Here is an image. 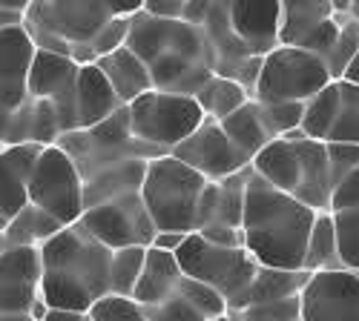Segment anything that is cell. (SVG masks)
I'll return each mask as SVG.
<instances>
[{
    "label": "cell",
    "instance_id": "obj_1",
    "mask_svg": "<svg viewBox=\"0 0 359 321\" xmlns=\"http://www.w3.org/2000/svg\"><path fill=\"white\" fill-rule=\"evenodd\" d=\"M313 218H316L313 210L273 190L271 184H264L250 169L245 215H242V238L248 255L259 267L302 270Z\"/></svg>",
    "mask_w": 359,
    "mask_h": 321
},
{
    "label": "cell",
    "instance_id": "obj_2",
    "mask_svg": "<svg viewBox=\"0 0 359 321\" xmlns=\"http://www.w3.org/2000/svg\"><path fill=\"white\" fill-rule=\"evenodd\" d=\"M109 250L72 224L41 247V299L49 310L86 313L109 293Z\"/></svg>",
    "mask_w": 359,
    "mask_h": 321
},
{
    "label": "cell",
    "instance_id": "obj_3",
    "mask_svg": "<svg viewBox=\"0 0 359 321\" xmlns=\"http://www.w3.org/2000/svg\"><path fill=\"white\" fill-rule=\"evenodd\" d=\"M153 78V90L170 92L187 69L207 64L213 69V52L207 49L204 32L182 20H158L144 12L130 17V35L124 43Z\"/></svg>",
    "mask_w": 359,
    "mask_h": 321
},
{
    "label": "cell",
    "instance_id": "obj_4",
    "mask_svg": "<svg viewBox=\"0 0 359 321\" xmlns=\"http://www.w3.org/2000/svg\"><path fill=\"white\" fill-rule=\"evenodd\" d=\"M253 175L273 190L296 198L313 213H327L334 181L327 166L325 143L319 141H285L276 138L250 161Z\"/></svg>",
    "mask_w": 359,
    "mask_h": 321
},
{
    "label": "cell",
    "instance_id": "obj_5",
    "mask_svg": "<svg viewBox=\"0 0 359 321\" xmlns=\"http://www.w3.org/2000/svg\"><path fill=\"white\" fill-rule=\"evenodd\" d=\"M112 20L109 0L104 3H29L23 29L35 49L72 57L78 66L93 64L89 43Z\"/></svg>",
    "mask_w": 359,
    "mask_h": 321
},
{
    "label": "cell",
    "instance_id": "obj_6",
    "mask_svg": "<svg viewBox=\"0 0 359 321\" xmlns=\"http://www.w3.org/2000/svg\"><path fill=\"white\" fill-rule=\"evenodd\" d=\"M204 178L172 155H158L147 164L141 201L153 218L156 232H196V207Z\"/></svg>",
    "mask_w": 359,
    "mask_h": 321
},
{
    "label": "cell",
    "instance_id": "obj_7",
    "mask_svg": "<svg viewBox=\"0 0 359 321\" xmlns=\"http://www.w3.org/2000/svg\"><path fill=\"white\" fill-rule=\"evenodd\" d=\"M331 80V72L316 55L296 49V46H276L262 57V69L253 86V101L267 104H305L316 92H322Z\"/></svg>",
    "mask_w": 359,
    "mask_h": 321
},
{
    "label": "cell",
    "instance_id": "obj_8",
    "mask_svg": "<svg viewBox=\"0 0 359 321\" xmlns=\"http://www.w3.org/2000/svg\"><path fill=\"white\" fill-rule=\"evenodd\" d=\"M127 109L133 138L164 155H170V150H175L178 143L187 141L204 124V115L196 98H182L158 90L144 92Z\"/></svg>",
    "mask_w": 359,
    "mask_h": 321
},
{
    "label": "cell",
    "instance_id": "obj_9",
    "mask_svg": "<svg viewBox=\"0 0 359 321\" xmlns=\"http://www.w3.org/2000/svg\"><path fill=\"white\" fill-rule=\"evenodd\" d=\"M175 261L187 278L213 287L227 301V307L233 299H238L245 293L248 284L256 276V270H259V264L248 255L245 247H238V250L213 247L201 236H196V232H190L184 238V244L175 250Z\"/></svg>",
    "mask_w": 359,
    "mask_h": 321
},
{
    "label": "cell",
    "instance_id": "obj_10",
    "mask_svg": "<svg viewBox=\"0 0 359 321\" xmlns=\"http://www.w3.org/2000/svg\"><path fill=\"white\" fill-rule=\"evenodd\" d=\"M29 204L57 224L72 227L83 215V178L78 166L57 147H43L29 178Z\"/></svg>",
    "mask_w": 359,
    "mask_h": 321
},
{
    "label": "cell",
    "instance_id": "obj_11",
    "mask_svg": "<svg viewBox=\"0 0 359 321\" xmlns=\"http://www.w3.org/2000/svg\"><path fill=\"white\" fill-rule=\"evenodd\" d=\"M78 227L109 252L127 250V247L149 250V244L156 238L153 218H149L138 192L98 204L93 210H83V215L78 218Z\"/></svg>",
    "mask_w": 359,
    "mask_h": 321
},
{
    "label": "cell",
    "instance_id": "obj_12",
    "mask_svg": "<svg viewBox=\"0 0 359 321\" xmlns=\"http://www.w3.org/2000/svg\"><path fill=\"white\" fill-rule=\"evenodd\" d=\"M299 321H359V273H313L299 293Z\"/></svg>",
    "mask_w": 359,
    "mask_h": 321
},
{
    "label": "cell",
    "instance_id": "obj_13",
    "mask_svg": "<svg viewBox=\"0 0 359 321\" xmlns=\"http://www.w3.org/2000/svg\"><path fill=\"white\" fill-rule=\"evenodd\" d=\"M170 155L190 166L193 172H198L204 181H216V184L250 166V161L233 147L216 121H204L187 141L170 150Z\"/></svg>",
    "mask_w": 359,
    "mask_h": 321
},
{
    "label": "cell",
    "instance_id": "obj_14",
    "mask_svg": "<svg viewBox=\"0 0 359 321\" xmlns=\"http://www.w3.org/2000/svg\"><path fill=\"white\" fill-rule=\"evenodd\" d=\"M41 299V250H0V313L29 315Z\"/></svg>",
    "mask_w": 359,
    "mask_h": 321
},
{
    "label": "cell",
    "instance_id": "obj_15",
    "mask_svg": "<svg viewBox=\"0 0 359 321\" xmlns=\"http://www.w3.org/2000/svg\"><path fill=\"white\" fill-rule=\"evenodd\" d=\"M35 57V43L23 23L0 29V106L18 112L26 95V78Z\"/></svg>",
    "mask_w": 359,
    "mask_h": 321
},
{
    "label": "cell",
    "instance_id": "obj_16",
    "mask_svg": "<svg viewBox=\"0 0 359 321\" xmlns=\"http://www.w3.org/2000/svg\"><path fill=\"white\" fill-rule=\"evenodd\" d=\"M227 17L236 38L248 46L253 57H264L279 46V23H282V3L279 0H242V3H227Z\"/></svg>",
    "mask_w": 359,
    "mask_h": 321
},
{
    "label": "cell",
    "instance_id": "obj_17",
    "mask_svg": "<svg viewBox=\"0 0 359 321\" xmlns=\"http://www.w3.org/2000/svg\"><path fill=\"white\" fill-rule=\"evenodd\" d=\"M41 152L38 143L0 147V232L29 204V178Z\"/></svg>",
    "mask_w": 359,
    "mask_h": 321
},
{
    "label": "cell",
    "instance_id": "obj_18",
    "mask_svg": "<svg viewBox=\"0 0 359 321\" xmlns=\"http://www.w3.org/2000/svg\"><path fill=\"white\" fill-rule=\"evenodd\" d=\"M147 164L149 161L127 158V161L101 166L93 175H86L83 178V210H93V207H98V204L141 192Z\"/></svg>",
    "mask_w": 359,
    "mask_h": 321
},
{
    "label": "cell",
    "instance_id": "obj_19",
    "mask_svg": "<svg viewBox=\"0 0 359 321\" xmlns=\"http://www.w3.org/2000/svg\"><path fill=\"white\" fill-rule=\"evenodd\" d=\"M124 104L115 98L112 86L101 75L95 64L78 66L75 78V112H78V129H93L95 124L107 121L115 109H121Z\"/></svg>",
    "mask_w": 359,
    "mask_h": 321
},
{
    "label": "cell",
    "instance_id": "obj_20",
    "mask_svg": "<svg viewBox=\"0 0 359 321\" xmlns=\"http://www.w3.org/2000/svg\"><path fill=\"white\" fill-rule=\"evenodd\" d=\"M311 273L305 270H271V267H259L253 281L238 299L230 301L233 310H245V307H264V304H279L299 299V293L305 290Z\"/></svg>",
    "mask_w": 359,
    "mask_h": 321
},
{
    "label": "cell",
    "instance_id": "obj_21",
    "mask_svg": "<svg viewBox=\"0 0 359 321\" xmlns=\"http://www.w3.org/2000/svg\"><path fill=\"white\" fill-rule=\"evenodd\" d=\"M184 273L178 267V261L172 252H161V250H147V258H144V267H141V276H138V284L133 290V301L144 310L156 307L161 301H167L170 296H175L178 284H182Z\"/></svg>",
    "mask_w": 359,
    "mask_h": 321
},
{
    "label": "cell",
    "instance_id": "obj_22",
    "mask_svg": "<svg viewBox=\"0 0 359 321\" xmlns=\"http://www.w3.org/2000/svg\"><path fill=\"white\" fill-rule=\"evenodd\" d=\"M95 66L101 69V75L112 86L115 98L121 101L124 106H130L135 98H141L144 92L153 90V78H149L147 66L138 61V57L127 46H121L118 52H112L107 57H98Z\"/></svg>",
    "mask_w": 359,
    "mask_h": 321
},
{
    "label": "cell",
    "instance_id": "obj_23",
    "mask_svg": "<svg viewBox=\"0 0 359 321\" xmlns=\"http://www.w3.org/2000/svg\"><path fill=\"white\" fill-rule=\"evenodd\" d=\"M75 78H78V64L72 57L35 49L29 78H26V95L32 101H52L55 95L69 90Z\"/></svg>",
    "mask_w": 359,
    "mask_h": 321
},
{
    "label": "cell",
    "instance_id": "obj_24",
    "mask_svg": "<svg viewBox=\"0 0 359 321\" xmlns=\"http://www.w3.org/2000/svg\"><path fill=\"white\" fill-rule=\"evenodd\" d=\"M61 229H64V224H57L52 215L32 207V204H26V207L6 224V229L0 232V244H4V250H18V247L41 250Z\"/></svg>",
    "mask_w": 359,
    "mask_h": 321
},
{
    "label": "cell",
    "instance_id": "obj_25",
    "mask_svg": "<svg viewBox=\"0 0 359 321\" xmlns=\"http://www.w3.org/2000/svg\"><path fill=\"white\" fill-rule=\"evenodd\" d=\"M334 15V3H325V0H287L282 3L279 46H299L313 29H319Z\"/></svg>",
    "mask_w": 359,
    "mask_h": 321
},
{
    "label": "cell",
    "instance_id": "obj_26",
    "mask_svg": "<svg viewBox=\"0 0 359 321\" xmlns=\"http://www.w3.org/2000/svg\"><path fill=\"white\" fill-rule=\"evenodd\" d=\"M219 127H222V132L230 138V143L233 147L242 152L248 161H253L267 143H271L273 138L267 135V129H264V124H262V109H259V104L250 98L242 109H236L230 118H224V121H219Z\"/></svg>",
    "mask_w": 359,
    "mask_h": 321
},
{
    "label": "cell",
    "instance_id": "obj_27",
    "mask_svg": "<svg viewBox=\"0 0 359 321\" xmlns=\"http://www.w3.org/2000/svg\"><path fill=\"white\" fill-rule=\"evenodd\" d=\"M250 101V92L245 90L242 83H236L230 78H219L213 75L207 80V86L196 95V104L204 115V121H224L236 109H242Z\"/></svg>",
    "mask_w": 359,
    "mask_h": 321
},
{
    "label": "cell",
    "instance_id": "obj_28",
    "mask_svg": "<svg viewBox=\"0 0 359 321\" xmlns=\"http://www.w3.org/2000/svg\"><path fill=\"white\" fill-rule=\"evenodd\" d=\"M305 273H325V270H342L339 264V247H337V227L331 213H316L308 247H305Z\"/></svg>",
    "mask_w": 359,
    "mask_h": 321
},
{
    "label": "cell",
    "instance_id": "obj_29",
    "mask_svg": "<svg viewBox=\"0 0 359 321\" xmlns=\"http://www.w3.org/2000/svg\"><path fill=\"white\" fill-rule=\"evenodd\" d=\"M337 115H339V80L327 83L322 92H316L311 101H305V112H302L299 129H302V135L308 141L325 143L334 124H337Z\"/></svg>",
    "mask_w": 359,
    "mask_h": 321
},
{
    "label": "cell",
    "instance_id": "obj_30",
    "mask_svg": "<svg viewBox=\"0 0 359 321\" xmlns=\"http://www.w3.org/2000/svg\"><path fill=\"white\" fill-rule=\"evenodd\" d=\"M248 181H250V166L230 175V178L219 181V207H216V221L233 229H242V215H245V195H248Z\"/></svg>",
    "mask_w": 359,
    "mask_h": 321
},
{
    "label": "cell",
    "instance_id": "obj_31",
    "mask_svg": "<svg viewBox=\"0 0 359 321\" xmlns=\"http://www.w3.org/2000/svg\"><path fill=\"white\" fill-rule=\"evenodd\" d=\"M144 258H147V250H144V247L115 250V252L109 255V293H112V296L133 299V290H135V284H138Z\"/></svg>",
    "mask_w": 359,
    "mask_h": 321
},
{
    "label": "cell",
    "instance_id": "obj_32",
    "mask_svg": "<svg viewBox=\"0 0 359 321\" xmlns=\"http://www.w3.org/2000/svg\"><path fill=\"white\" fill-rule=\"evenodd\" d=\"M325 143H351L359 147V90L339 80V115Z\"/></svg>",
    "mask_w": 359,
    "mask_h": 321
},
{
    "label": "cell",
    "instance_id": "obj_33",
    "mask_svg": "<svg viewBox=\"0 0 359 321\" xmlns=\"http://www.w3.org/2000/svg\"><path fill=\"white\" fill-rule=\"evenodd\" d=\"M175 293L182 296L204 321H213V318H222V315L230 313L227 301L216 293L213 287H207V284H201V281H193V278H187V276L182 278V284H178Z\"/></svg>",
    "mask_w": 359,
    "mask_h": 321
},
{
    "label": "cell",
    "instance_id": "obj_34",
    "mask_svg": "<svg viewBox=\"0 0 359 321\" xmlns=\"http://www.w3.org/2000/svg\"><path fill=\"white\" fill-rule=\"evenodd\" d=\"M337 227V247L342 270L359 273V207L345 213H331Z\"/></svg>",
    "mask_w": 359,
    "mask_h": 321
},
{
    "label": "cell",
    "instance_id": "obj_35",
    "mask_svg": "<svg viewBox=\"0 0 359 321\" xmlns=\"http://www.w3.org/2000/svg\"><path fill=\"white\" fill-rule=\"evenodd\" d=\"M26 112H29V143H38V147H55L57 138H61V127H57V121H55L52 104L26 98Z\"/></svg>",
    "mask_w": 359,
    "mask_h": 321
},
{
    "label": "cell",
    "instance_id": "obj_36",
    "mask_svg": "<svg viewBox=\"0 0 359 321\" xmlns=\"http://www.w3.org/2000/svg\"><path fill=\"white\" fill-rule=\"evenodd\" d=\"M359 49V23L351 20L348 15H342V29H339V38H337V46L331 52V57L325 61L327 72H331V80H339L342 72L348 69V64L353 61V55Z\"/></svg>",
    "mask_w": 359,
    "mask_h": 321
},
{
    "label": "cell",
    "instance_id": "obj_37",
    "mask_svg": "<svg viewBox=\"0 0 359 321\" xmlns=\"http://www.w3.org/2000/svg\"><path fill=\"white\" fill-rule=\"evenodd\" d=\"M259 109H262V124H264L267 135L276 141V138H285L287 132L299 129L305 104H267V106L259 104Z\"/></svg>",
    "mask_w": 359,
    "mask_h": 321
},
{
    "label": "cell",
    "instance_id": "obj_38",
    "mask_svg": "<svg viewBox=\"0 0 359 321\" xmlns=\"http://www.w3.org/2000/svg\"><path fill=\"white\" fill-rule=\"evenodd\" d=\"M86 315H89V321H147L144 307H138L133 299L112 296V293L98 299L86 310Z\"/></svg>",
    "mask_w": 359,
    "mask_h": 321
},
{
    "label": "cell",
    "instance_id": "obj_39",
    "mask_svg": "<svg viewBox=\"0 0 359 321\" xmlns=\"http://www.w3.org/2000/svg\"><path fill=\"white\" fill-rule=\"evenodd\" d=\"M127 35H130V20L124 17H112L101 32L95 35V41L89 43V57H93V64L98 57H107L112 52H118L124 43H127Z\"/></svg>",
    "mask_w": 359,
    "mask_h": 321
},
{
    "label": "cell",
    "instance_id": "obj_40",
    "mask_svg": "<svg viewBox=\"0 0 359 321\" xmlns=\"http://www.w3.org/2000/svg\"><path fill=\"white\" fill-rule=\"evenodd\" d=\"M339 29H342V15H334L331 20H325L319 29H313V32L299 43L296 49H305V52H311V55H316L319 61L325 64L327 57H331V52H334V46H337V38H339Z\"/></svg>",
    "mask_w": 359,
    "mask_h": 321
},
{
    "label": "cell",
    "instance_id": "obj_41",
    "mask_svg": "<svg viewBox=\"0 0 359 321\" xmlns=\"http://www.w3.org/2000/svg\"><path fill=\"white\" fill-rule=\"evenodd\" d=\"M230 321H299V299L264 304V307H245L227 313Z\"/></svg>",
    "mask_w": 359,
    "mask_h": 321
},
{
    "label": "cell",
    "instance_id": "obj_42",
    "mask_svg": "<svg viewBox=\"0 0 359 321\" xmlns=\"http://www.w3.org/2000/svg\"><path fill=\"white\" fill-rule=\"evenodd\" d=\"M325 152H327L334 187L359 166V147H351V143H325Z\"/></svg>",
    "mask_w": 359,
    "mask_h": 321
},
{
    "label": "cell",
    "instance_id": "obj_43",
    "mask_svg": "<svg viewBox=\"0 0 359 321\" xmlns=\"http://www.w3.org/2000/svg\"><path fill=\"white\" fill-rule=\"evenodd\" d=\"M147 313V321H204L182 296H170L167 301L156 304V307H149L144 310Z\"/></svg>",
    "mask_w": 359,
    "mask_h": 321
},
{
    "label": "cell",
    "instance_id": "obj_44",
    "mask_svg": "<svg viewBox=\"0 0 359 321\" xmlns=\"http://www.w3.org/2000/svg\"><path fill=\"white\" fill-rule=\"evenodd\" d=\"M356 207H359V166L334 187L327 213H345V210H356Z\"/></svg>",
    "mask_w": 359,
    "mask_h": 321
},
{
    "label": "cell",
    "instance_id": "obj_45",
    "mask_svg": "<svg viewBox=\"0 0 359 321\" xmlns=\"http://www.w3.org/2000/svg\"><path fill=\"white\" fill-rule=\"evenodd\" d=\"M196 236H201L207 244L224 247V250H238V247H245L242 229H233V227H224V224H207L204 229L196 232Z\"/></svg>",
    "mask_w": 359,
    "mask_h": 321
},
{
    "label": "cell",
    "instance_id": "obj_46",
    "mask_svg": "<svg viewBox=\"0 0 359 321\" xmlns=\"http://www.w3.org/2000/svg\"><path fill=\"white\" fill-rule=\"evenodd\" d=\"M216 207H219V184L207 181L198 195V207H196V232L216 221Z\"/></svg>",
    "mask_w": 359,
    "mask_h": 321
},
{
    "label": "cell",
    "instance_id": "obj_47",
    "mask_svg": "<svg viewBox=\"0 0 359 321\" xmlns=\"http://www.w3.org/2000/svg\"><path fill=\"white\" fill-rule=\"evenodd\" d=\"M182 9H184V0H144L141 3L144 15L158 20H182Z\"/></svg>",
    "mask_w": 359,
    "mask_h": 321
},
{
    "label": "cell",
    "instance_id": "obj_48",
    "mask_svg": "<svg viewBox=\"0 0 359 321\" xmlns=\"http://www.w3.org/2000/svg\"><path fill=\"white\" fill-rule=\"evenodd\" d=\"M207 15H210V3L207 0H184V9H182V23L201 29Z\"/></svg>",
    "mask_w": 359,
    "mask_h": 321
},
{
    "label": "cell",
    "instance_id": "obj_49",
    "mask_svg": "<svg viewBox=\"0 0 359 321\" xmlns=\"http://www.w3.org/2000/svg\"><path fill=\"white\" fill-rule=\"evenodd\" d=\"M190 236V232H156V238H153V250H161V252H172L175 255V250L184 244V238Z\"/></svg>",
    "mask_w": 359,
    "mask_h": 321
},
{
    "label": "cell",
    "instance_id": "obj_50",
    "mask_svg": "<svg viewBox=\"0 0 359 321\" xmlns=\"http://www.w3.org/2000/svg\"><path fill=\"white\" fill-rule=\"evenodd\" d=\"M26 9H29V3H0V29L23 23Z\"/></svg>",
    "mask_w": 359,
    "mask_h": 321
},
{
    "label": "cell",
    "instance_id": "obj_51",
    "mask_svg": "<svg viewBox=\"0 0 359 321\" xmlns=\"http://www.w3.org/2000/svg\"><path fill=\"white\" fill-rule=\"evenodd\" d=\"M43 321H89V315L75 310H46Z\"/></svg>",
    "mask_w": 359,
    "mask_h": 321
},
{
    "label": "cell",
    "instance_id": "obj_52",
    "mask_svg": "<svg viewBox=\"0 0 359 321\" xmlns=\"http://www.w3.org/2000/svg\"><path fill=\"white\" fill-rule=\"evenodd\" d=\"M12 118H15V112H12V109H6V106H0V147H6V141H9Z\"/></svg>",
    "mask_w": 359,
    "mask_h": 321
},
{
    "label": "cell",
    "instance_id": "obj_53",
    "mask_svg": "<svg viewBox=\"0 0 359 321\" xmlns=\"http://www.w3.org/2000/svg\"><path fill=\"white\" fill-rule=\"evenodd\" d=\"M339 80H345V83H351V86H356V90H359V49H356L353 61L348 64V69L342 72V78H339Z\"/></svg>",
    "mask_w": 359,
    "mask_h": 321
},
{
    "label": "cell",
    "instance_id": "obj_54",
    "mask_svg": "<svg viewBox=\"0 0 359 321\" xmlns=\"http://www.w3.org/2000/svg\"><path fill=\"white\" fill-rule=\"evenodd\" d=\"M348 17H351V20H359V0L348 3Z\"/></svg>",
    "mask_w": 359,
    "mask_h": 321
},
{
    "label": "cell",
    "instance_id": "obj_55",
    "mask_svg": "<svg viewBox=\"0 0 359 321\" xmlns=\"http://www.w3.org/2000/svg\"><path fill=\"white\" fill-rule=\"evenodd\" d=\"M0 321H32L29 315H6V313H0Z\"/></svg>",
    "mask_w": 359,
    "mask_h": 321
},
{
    "label": "cell",
    "instance_id": "obj_56",
    "mask_svg": "<svg viewBox=\"0 0 359 321\" xmlns=\"http://www.w3.org/2000/svg\"><path fill=\"white\" fill-rule=\"evenodd\" d=\"M213 321H230V315H222V318H213Z\"/></svg>",
    "mask_w": 359,
    "mask_h": 321
},
{
    "label": "cell",
    "instance_id": "obj_57",
    "mask_svg": "<svg viewBox=\"0 0 359 321\" xmlns=\"http://www.w3.org/2000/svg\"><path fill=\"white\" fill-rule=\"evenodd\" d=\"M0 250H4V244H0Z\"/></svg>",
    "mask_w": 359,
    "mask_h": 321
}]
</instances>
